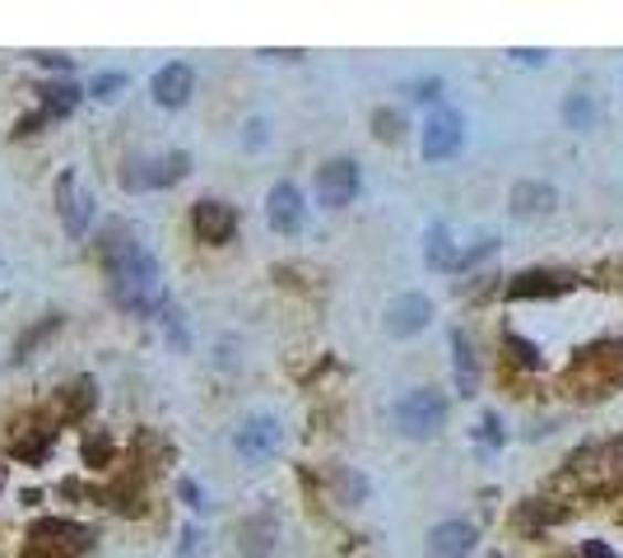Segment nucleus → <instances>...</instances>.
<instances>
[{"label": "nucleus", "instance_id": "1", "mask_svg": "<svg viewBox=\"0 0 623 558\" xmlns=\"http://www.w3.org/2000/svg\"><path fill=\"white\" fill-rule=\"evenodd\" d=\"M98 261L107 271V294H113L122 312H130V317H163L168 312V284H163L159 261L130 238V229L113 223L98 242Z\"/></svg>", "mask_w": 623, "mask_h": 558}, {"label": "nucleus", "instance_id": "2", "mask_svg": "<svg viewBox=\"0 0 623 558\" xmlns=\"http://www.w3.org/2000/svg\"><path fill=\"white\" fill-rule=\"evenodd\" d=\"M568 480L591 498L623 494V438L577 446V452L568 456Z\"/></svg>", "mask_w": 623, "mask_h": 558}, {"label": "nucleus", "instance_id": "3", "mask_svg": "<svg viewBox=\"0 0 623 558\" xmlns=\"http://www.w3.org/2000/svg\"><path fill=\"white\" fill-rule=\"evenodd\" d=\"M98 535L71 517H38L24 535V558H84Z\"/></svg>", "mask_w": 623, "mask_h": 558}, {"label": "nucleus", "instance_id": "4", "mask_svg": "<svg viewBox=\"0 0 623 558\" xmlns=\"http://www.w3.org/2000/svg\"><path fill=\"white\" fill-rule=\"evenodd\" d=\"M391 419H395L400 438L424 442V438H433L442 429V423H447V396H442L437 387H410L391 406Z\"/></svg>", "mask_w": 623, "mask_h": 558}, {"label": "nucleus", "instance_id": "5", "mask_svg": "<svg viewBox=\"0 0 623 558\" xmlns=\"http://www.w3.org/2000/svg\"><path fill=\"white\" fill-rule=\"evenodd\" d=\"M187 172H191V154L187 149H168V154H154V159H130L122 168V187L159 191V187H177Z\"/></svg>", "mask_w": 623, "mask_h": 558}, {"label": "nucleus", "instance_id": "6", "mask_svg": "<svg viewBox=\"0 0 623 558\" xmlns=\"http://www.w3.org/2000/svg\"><path fill=\"white\" fill-rule=\"evenodd\" d=\"M233 446H237V456L247 461V465L275 461V456H279V446H284V423H279L275 414H247V419L237 423Z\"/></svg>", "mask_w": 623, "mask_h": 558}, {"label": "nucleus", "instance_id": "7", "mask_svg": "<svg viewBox=\"0 0 623 558\" xmlns=\"http://www.w3.org/2000/svg\"><path fill=\"white\" fill-rule=\"evenodd\" d=\"M80 98H84V84H75V80L38 84V112H29V117L14 126V136H33L38 126H47V122H65V117H71V112L80 107Z\"/></svg>", "mask_w": 623, "mask_h": 558}, {"label": "nucleus", "instance_id": "8", "mask_svg": "<svg viewBox=\"0 0 623 558\" xmlns=\"http://www.w3.org/2000/svg\"><path fill=\"white\" fill-rule=\"evenodd\" d=\"M56 210H61V223H65V233H71V238H84L88 233L98 200H94V191L80 182V172H61V182H56Z\"/></svg>", "mask_w": 623, "mask_h": 558}, {"label": "nucleus", "instance_id": "9", "mask_svg": "<svg viewBox=\"0 0 623 558\" xmlns=\"http://www.w3.org/2000/svg\"><path fill=\"white\" fill-rule=\"evenodd\" d=\"M572 377H577L582 387H591V391L619 387V382H623V340H605V345L587 349L582 359H577Z\"/></svg>", "mask_w": 623, "mask_h": 558}, {"label": "nucleus", "instance_id": "10", "mask_svg": "<svg viewBox=\"0 0 623 558\" xmlns=\"http://www.w3.org/2000/svg\"><path fill=\"white\" fill-rule=\"evenodd\" d=\"M237 206H229V200H196L191 206V233L205 242V248H224V242H233L237 233Z\"/></svg>", "mask_w": 623, "mask_h": 558}, {"label": "nucleus", "instance_id": "11", "mask_svg": "<svg viewBox=\"0 0 623 558\" xmlns=\"http://www.w3.org/2000/svg\"><path fill=\"white\" fill-rule=\"evenodd\" d=\"M359 187H363V172L353 159H330L317 168V200L326 210H345L359 196Z\"/></svg>", "mask_w": 623, "mask_h": 558}, {"label": "nucleus", "instance_id": "12", "mask_svg": "<svg viewBox=\"0 0 623 558\" xmlns=\"http://www.w3.org/2000/svg\"><path fill=\"white\" fill-rule=\"evenodd\" d=\"M461 140H465V122L456 107H437L429 126H424V159L429 164H442L452 159V154H461Z\"/></svg>", "mask_w": 623, "mask_h": 558}, {"label": "nucleus", "instance_id": "13", "mask_svg": "<svg viewBox=\"0 0 623 558\" xmlns=\"http://www.w3.org/2000/svg\"><path fill=\"white\" fill-rule=\"evenodd\" d=\"M154 103L177 112V107H187L191 94H196V65L191 61H168L163 71H154Z\"/></svg>", "mask_w": 623, "mask_h": 558}, {"label": "nucleus", "instance_id": "14", "mask_svg": "<svg viewBox=\"0 0 623 558\" xmlns=\"http://www.w3.org/2000/svg\"><path fill=\"white\" fill-rule=\"evenodd\" d=\"M568 288H577L572 271H526V275L511 280L503 294L511 303H530V298H559V294H568Z\"/></svg>", "mask_w": 623, "mask_h": 558}, {"label": "nucleus", "instance_id": "15", "mask_svg": "<svg viewBox=\"0 0 623 558\" xmlns=\"http://www.w3.org/2000/svg\"><path fill=\"white\" fill-rule=\"evenodd\" d=\"M303 214H307V206H303L298 182H275L271 196H265V219H271V229L284 233V238L298 233L303 229Z\"/></svg>", "mask_w": 623, "mask_h": 558}, {"label": "nucleus", "instance_id": "16", "mask_svg": "<svg viewBox=\"0 0 623 558\" xmlns=\"http://www.w3.org/2000/svg\"><path fill=\"white\" fill-rule=\"evenodd\" d=\"M433 322V298L429 294H400L391 307H387V330L395 340H410Z\"/></svg>", "mask_w": 623, "mask_h": 558}, {"label": "nucleus", "instance_id": "17", "mask_svg": "<svg viewBox=\"0 0 623 558\" xmlns=\"http://www.w3.org/2000/svg\"><path fill=\"white\" fill-rule=\"evenodd\" d=\"M275 540H279V522L271 512H256V517H242L237 522V549L247 558H265L275 554Z\"/></svg>", "mask_w": 623, "mask_h": 558}, {"label": "nucleus", "instance_id": "18", "mask_svg": "<svg viewBox=\"0 0 623 558\" xmlns=\"http://www.w3.org/2000/svg\"><path fill=\"white\" fill-rule=\"evenodd\" d=\"M475 526L471 522H442V526H433V535H429V554L433 558H471L475 554Z\"/></svg>", "mask_w": 623, "mask_h": 558}, {"label": "nucleus", "instance_id": "19", "mask_svg": "<svg viewBox=\"0 0 623 558\" xmlns=\"http://www.w3.org/2000/svg\"><path fill=\"white\" fill-rule=\"evenodd\" d=\"M61 419L65 423H80V419H88L94 414V406H98V387H94V377H75L71 387H61Z\"/></svg>", "mask_w": 623, "mask_h": 558}, {"label": "nucleus", "instance_id": "20", "mask_svg": "<svg viewBox=\"0 0 623 558\" xmlns=\"http://www.w3.org/2000/svg\"><path fill=\"white\" fill-rule=\"evenodd\" d=\"M452 368H456V391H461V396H475V382H479L475 345H471V335H465L461 326L452 330Z\"/></svg>", "mask_w": 623, "mask_h": 558}, {"label": "nucleus", "instance_id": "21", "mask_svg": "<svg viewBox=\"0 0 623 558\" xmlns=\"http://www.w3.org/2000/svg\"><path fill=\"white\" fill-rule=\"evenodd\" d=\"M503 354H507V364H511V368H521V372H540V368H545L540 349L530 345L526 335H517V330H507V335H503Z\"/></svg>", "mask_w": 623, "mask_h": 558}, {"label": "nucleus", "instance_id": "22", "mask_svg": "<svg viewBox=\"0 0 623 558\" xmlns=\"http://www.w3.org/2000/svg\"><path fill=\"white\" fill-rule=\"evenodd\" d=\"M511 210H517V214H545V210H553V187L521 182L517 191H511Z\"/></svg>", "mask_w": 623, "mask_h": 558}, {"label": "nucleus", "instance_id": "23", "mask_svg": "<svg viewBox=\"0 0 623 558\" xmlns=\"http://www.w3.org/2000/svg\"><path fill=\"white\" fill-rule=\"evenodd\" d=\"M330 484H336V498L349 503V507H359L368 503V480L359 471H349V465H340V471H330Z\"/></svg>", "mask_w": 623, "mask_h": 558}, {"label": "nucleus", "instance_id": "24", "mask_svg": "<svg viewBox=\"0 0 623 558\" xmlns=\"http://www.w3.org/2000/svg\"><path fill=\"white\" fill-rule=\"evenodd\" d=\"M559 522H563V507H549V503H521L517 512V526L526 535H536L540 526H559Z\"/></svg>", "mask_w": 623, "mask_h": 558}, {"label": "nucleus", "instance_id": "25", "mask_svg": "<svg viewBox=\"0 0 623 558\" xmlns=\"http://www.w3.org/2000/svg\"><path fill=\"white\" fill-rule=\"evenodd\" d=\"M429 265H437V271H452L456 256H452V238H447V223H433L429 229V248H424Z\"/></svg>", "mask_w": 623, "mask_h": 558}, {"label": "nucleus", "instance_id": "26", "mask_svg": "<svg viewBox=\"0 0 623 558\" xmlns=\"http://www.w3.org/2000/svg\"><path fill=\"white\" fill-rule=\"evenodd\" d=\"M84 94H88V98H98V103H113L117 94H126V75H122V71H103V75H88Z\"/></svg>", "mask_w": 623, "mask_h": 558}, {"label": "nucleus", "instance_id": "27", "mask_svg": "<svg viewBox=\"0 0 623 558\" xmlns=\"http://www.w3.org/2000/svg\"><path fill=\"white\" fill-rule=\"evenodd\" d=\"M563 122H568L572 130H587V126L595 122V103H591V94H568V103H563Z\"/></svg>", "mask_w": 623, "mask_h": 558}, {"label": "nucleus", "instance_id": "28", "mask_svg": "<svg viewBox=\"0 0 623 558\" xmlns=\"http://www.w3.org/2000/svg\"><path fill=\"white\" fill-rule=\"evenodd\" d=\"M372 136L377 140H400L405 136V117H400L395 107H377L372 112Z\"/></svg>", "mask_w": 623, "mask_h": 558}, {"label": "nucleus", "instance_id": "29", "mask_svg": "<svg viewBox=\"0 0 623 558\" xmlns=\"http://www.w3.org/2000/svg\"><path fill=\"white\" fill-rule=\"evenodd\" d=\"M84 461L88 465H107V461H113V438H107L103 429H94L84 438Z\"/></svg>", "mask_w": 623, "mask_h": 558}, {"label": "nucleus", "instance_id": "30", "mask_svg": "<svg viewBox=\"0 0 623 558\" xmlns=\"http://www.w3.org/2000/svg\"><path fill=\"white\" fill-rule=\"evenodd\" d=\"M56 326H61V317H42L38 326H29V330H24V340L14 345V359H29V354H33V345L42 340V335H52Z\"/></svg>", "mask_w": 623, "mask_h": 558}, {"label": "nucleus", "instance_id": "31", "mask_svg": "<svg viewBox=\"0 0 623 558\" xmlns=\"http://www.w3.org/2000/svg\"><path fill=\"white\" fill-rule=\"evenodd\" d=\"M494 252H498V238H479L471 252H461V256H456L452 271H471V265H479L484 256H494Z\"/></svg>", "mask_w": 623, "mask_h": 558}, {"label": "nucleus", "instance_id": "32", "mask_svg": "<svg viewBox=\"0 0 623 558\" xmlns=\"http://www.w3.org/2000/svg\"><path fill=\"white\" fill-rule=\"evenodd\" d=\"M577 558H619L605 540H582V545H577Z\"/></svg>", "mask_w": 623, "mask_h": 558}, {"label": "nucleus", "instance_id": "33", "mask_svg": "<svg viewBox=\"0 0 623 558\" xmlns=\"http://www.w3.org/2000/svg\"><path fill=\"white\" fill-rule=\"evenodd\" d=\"M177 494L187 498V507H205V488H200L196 480H182V484H177Z\"/></svg>", "mask_w": 623, "mask_h": 558}, {"label": "nucleus", "instance_id": "34", "mask_svg": "<svg viewBox=\"0 0 623 558\" xmlns=\"http://www.w3.org/2000/svg\"><path fill=\"white\" fill-rule=\"evenodd\" d=\"M479 438H484V446H498V442H503V429H498V419H494V414H484Z\"/></svg>", "mask_w": 623, "mask_h": 558}, {"label": "nucleus", "instance_id": "35", "mask_svg": "<svg viewBox=\"0 0 623 558\" xmlns=\"http://www.w3.org/2000/svg\"><path fill=\"white\" fill-rule=\"evenodd\" d=\"M437 88H442V80H419V84H414V98H419V103H433Z\"/></svg>", "mask_w": 623, "mask_h": 558}, {"label": "nucleus", "instance_id": "36", "mask_svg": "<svg viewBox=\"0 0 623 558\" xmlns=\"http://www.w3.org/2000/svg\"><path fill=\"white\" fill-rule=\"evenodd\" d=\"M42 65H52V71H71V61H65V56H38Z\"/></svg>", "mask_w": 623, "mask_h": 558}, {"label": "nucleus", "instance_id": "37", "mask_svg": "<svg viewBox=\"0 0 623 558\" xmlns=\"http://www.w3.org/2000/svg\"><path fill=\"white\" fill-rule=\"evenodd\" d=\"M488 558H507V554H488Z\"/></svg>", "mask_w": 623, "mask_h": 558}]
</instances>
